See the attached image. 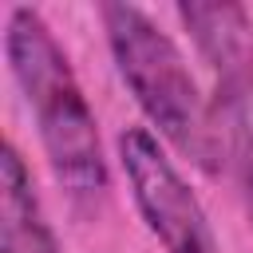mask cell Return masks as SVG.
Segmentation results:
<instances>
[{
	"instance_id": "4",
	"label": "cell",
	"mask_w": 253,
	"mask_h": 253,
	"mask_svg": "<svg viewBox=\"0 0 253 253\" xmlns=\"http://www.w3.org/2000/svg\"><path fill=\"white\" fill-rule=\"evenodd\" d=\"M115 158L123 166L130 202L162 253H225L202 198L154 130L123 126L115 138Z\"/></svg>"
},
{
	"instance_id": "2",
	"label": "cell",
	"mask_w": 253,
	"mask_h": 253,
	"mask_svg": "<svg viewBox=\"0 0 253 253\" xmlns=\"http://www.w3.org/2000/svg\"><path fill=\"white\" fill-rule=\"evenodd\" d=\"M99 20L111 63L130 99L138 103V111L146 115V123L158 130V138H166L182 158H190L210 178H221L225 150L213 99L202 91L174 36L146 8L126 0L99 4Z\"/></svg>"
},
{
	"instance_id": "1",
	"label": "cell",
	"mask_w": 253,
	"mask_h": 253,
	"mask_svg": "<svg viewBox=\"0 0 253 253\" xmlns=\"http://www.w3.org/2000/svg\"><path fill=\"white\" fill-rule=\"evenodd\" d=\"M4 59L36 123V138L59 190H67V198L79 206H103L111 190V166L99 138V119L83 95L71 55L55 40L43 12L28 4L8 8Z\"/></svg>"
},
{
	"instance_id": "3",
	"label": "cell",
	"mask_w": 253,
	"mask_h": 253,
	"mask_svg": "<svg viewBox=\"0 0 253 253\" xmlns=\"http://www.w3.org/2000/svg\"><path fill=\"white\" fill-rule=\"evenodd\" d=\"M198 55L213 75V115L225 150V174L253 225V16L245 4H178Z\"/></svg>"
},
{
	"instance_id": "5",
	"label": "cell",
	"mask_w": 253,
	"mask_h": 253,
	"mask_svg": "<svg viewBox=\"0 0 253 253\" xmlns=\"http://www.w3.org/2000/svg\"><path fill=\"white\" fill-rule=\"evenodd\" d=\"M0 253H63L32 166L12 138L0 150Z\"/></svg>"
}]
</instances>
